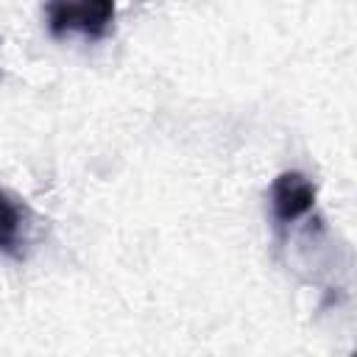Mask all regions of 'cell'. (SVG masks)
<instances>
[{
	"instance_id": "1",
	"label": "cell",
	"mask_w": 357,
	"mask_h": 357,
	"mask_svg": "<svg viewBox=\"0 0 357 357\" xmlns=\"http://www.w3.org/2000/svg\"><path fill=\"white\" fill-rule=\"evenodd\" d=\"M117 3L114 0H47L45 25L50 36H84L103 39L114 28Z\"/></svg>"
},
{
	"instance_id": "2",
	"label": "cell",
	"mask_w": 357,
	"mask_h": 357,
	"mask_svg": "<svg viewBox=\"0 0 357 357\" xmlns=\"http://www.w3.org/2000/svg\"><path fill=\"white\" fill-rule=\"evenodd\" d=\"M315 184L298 170H284L271 184V215L279 229H287L290 223L301 220L315 206Z\"/></svg>"
},
{
	"instance_id": "3",
	"label": "cell",
	"mask_w": 357,
	"mask_h": 357,
	"mask_svg": "<svg viewBox=\"0 0 357 357\" xmlns=\"http://www.w3.org/2000/svg\"><path fill=\"white\" fill-rule=\"evenodd\" d=\"M25 229H28V212L25 206L0 190V251L17 254L20 245L25 243Z\"/></svg>"
}]
</instances>
